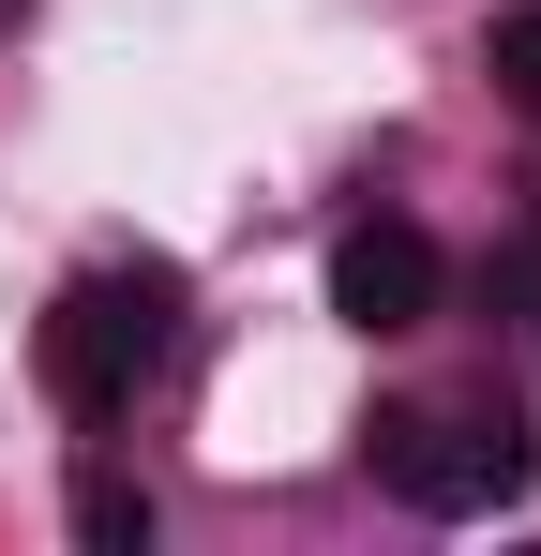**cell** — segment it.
<instances>
[{
	"instance_id": "1",
	"label": "cell",
	"mask_w": 541,
	"mask_h": 556,
	"mask_svg": "<svg viewBox=\"0 0 541 556\" xmlns=\"http://www.w3.org/2000/svg\"><path fill=\"white\" fill-rule=\"evenodd\" d=\"M166 346H180V271H166V256L76 271L61 301H46V331H30V362H46V391H61L76 421H121V406L166 376Z\"/></svg>"
},
{
	"instance_id": "2",
	"label": "cell",
	"mask_w": 541,
	"mask_h": 556,
	"mask_svg": "<svg viewBox=\"0 0 541 556\" xmlns=\"http://www.w3.org/2000/svg\"><path fill=\"white\" fill-rule=\"evenodd\" d=\"M361 466H376L406 511H512L541 481V437H527V406L451 391V406H376V421H361Z\"/></svg>"
},
{
	"instance_id": "3",
	"label": "cell",
	"mask_w": 541,
	"mask_h": 556,
	"mask_svg": "<svg viewBox=\"0 0 541 556\" xmlns=\"http://www.w3.org/2000/svg\"><path fill=\"white\" fill-rule=\"evenodd\" d=\"M437 286H451V256L406 226V211H376V226L331 241V316H347L361 346H376V331H422V316H437Z\"/></svg>"
},
{
	"instance_id": "4",
	"label": "cell",
	"mask_w": 541,
	"mask_h": 556,
	"mask_svg": "<svg viewBox=\"0 0 541 556\" xmlns=\"http://www.w3.org/2000/svg\"><path fill=\"white\" fill-rule=\"evenodd\" d=\"M76 542H105V556H136V542H151V496H136L121 466H90V481H76Z\"/></svg>"
},
{
	"instance_id": "5",
	"label": "cell",
	"mask_w": 541,
	"mask_h": 556,
	"mask_svg": "<svg viewBox=\"0 0 541 556\" xmlns=\"http://www.w3.org/2000/svg\"><path fill=\"white\" fill-rule=\"evenodd\" d=\"M481 76H496L512 105H541V0H527V15H496V30H481Z\"/></svg>"
},
{
	"instance_id": "6",
	"label": "cell",
	"mask_w": 541,
	"mask_h": 556,
	"mask_svg": "<svg viewBox=\"0 0 541 556\" xmlns=\"http://www.w3.org/2000/svg\"><path fill=\"white\" fill-rule=\"evenodd\" d=\"M481 286H496V301H512V316L541 331V241H496V271H481Z\"/></svg>"
}]
</instances>
